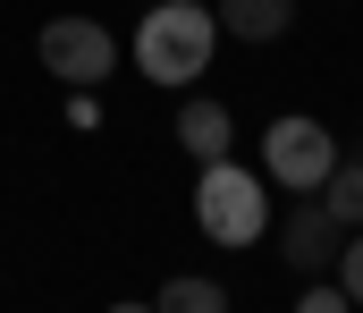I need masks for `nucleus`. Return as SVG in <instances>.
<instances>
[{
	"mask_svg": "<svg viewBox=\"0 0 363 313\" xmlns=\"http://www.w3.org/2000/svg\"><path fill=\"white\" fill-rule=\"evenodd\" d=\"M211 43H220V17L203 0H161L144 17V34H135V68L152 85H194L211 68Z\"/></svg>",
	"mask_w": 363,
	"mask_h": 313,
	"instance_id": "1",
	"label": "nucleus"
},
{
	"mask_svg": "<svg viewBox=\"0 0 363 313\" xmlns=\"http://www.w3.org/2000/svg\"><path fill=\"white\" fill-rule=\"evenodd\" d=\"M194 220H203L211 246H254V237L271 229V195H262L254 170H237V161H203V178H194Z\"/></svg>",
	"mask_w": 363,
	"mask_h": 313,
	"instance_id": "2",
	"label": "nucleus"
},
{
	"mask_svg": "<svg viewBox=\"0 0 363 313\" xmlns=\"http://www.w3.org/2000/svg\"><path fill=\"white\" fill-rule=\"evenodd\" d=\"M262 170H271L287 195H321V178L338 170V144H330L321 119H271V136H262Z\"/></svg>",
	"mask_w": 363,
	"mask_h": 313,
	"instance_id": "3",
	"label": "nucleus"
},
{
	"mask_svg": "<svg viewBox=\"0 0 363 313\" xmlns=\"http://www.w3.org/2000/svg\"><path fill=\"white\" fill-rule=\"evenodd\" d=\"M43 68L85 94V85H101V77L118 68V51H110V34H101L93 17H51V26H43Z\"/></svg>",
	"mask_w": 363,
	"mask_h": 313,
	"instance_id": "4",
	"label": "nucleus"
},
{
	"mask_svg": "<svg viewBox=\"0 0 363 313\" xmlns=\"http://www.w3.org/2000/svg\"><path fill=\"white\" fill-rule=\"evenodd\" d=\"M279 246H287V263H296V271H330V263H338V246H347V229L321 212V195H296L287 229H279Z\"/></svg>",
	"mask_w": 363,
	"mask_h": 313,
	"instance_id": "5",
	"label": "nucleus"
},
{
	"mask_svg": "<svg viewBox=\"0 0 363 313\" xmlns=\"http://www.w3.org/2000/svg\"><path fill=\"white\" fill-rule=\"evenodd\" d=\"M228 136H237V119H228V102L194 94V102L178 110V144L194 153V161H228Z\"/></svg>",
	"mask_w": 363,
	"mask_h": 313,
	"instance_id": "6",
	"label": "nucleus"
},
{
	"mask_svg": "<svg viewBox=\"0 0 363 313\" xmlns=\"http://www.w3.org/2000/svg\"><path fill=\"white\" fill-rule=\"evenodd\" d=\"M211 17H220L237 43H279V34L296 26V0H220Z\"/></svg>",
	"mask_w": 363,
	"mask_h": 313,
	"instance_id": "7",
	"label": "nucleus"
},
{
	"mask_svg": "<svg viewBox=\"0 0 363 313\" xmlns=\"http://www.w3.org/2000/svg\"><path fill=\"white\" fill-rule=\"evenodd\" d=\"M321 212H330L338 229H363V161H338V170L321 178Z\"/></svg>",
	"mask_w": 363,
	"mask_h": 313,
	"instance_id": "8",
	"label": "nucleus"
},
{
	"mask_svg": "<svg viewBox=\"0 0 363 313\" xmlns=\"http://www.w3.org/2000/svg\"><path fill=\"white\" fill-rule=\"evenodd\" d=\"M152 313H228V288L186 271V280H161V305H152Z\"/></svg>",
	"mask_w": 363,
	"mask_h": 313,
	"instance_id": "9",
	"label": "nucleus"
},
{
	"mask_svg": "<svg viewBox=\"0 0 363 313\" xmlns=\"http://www.w3.org/2000/svg\"><path fill=\"white\" fill-rule=\"evenodd\" d=\"M338 288H347V305H363V229H347V246H338Z\"/></svg>",
	"mask_w": 363,
	"mask_h": 313,
	"instance_id": "10",
	"label": "nucleus"
},
{
	"mask_svg": "<svg viewBox=\"0 0 363 313\" xmlns=\"http://www.w3.org/2000/svg\"><path fill=\"white\" fill-rule=\"evenodd\" d=\"M296 313H355V305H347V288H338V280H321V288H304V297H296Z\"/></svg>",
	"mask_w": 363,
	"mask_h": 313,
	"instance_id": "11",
	"label": "nucleus"
},
{
	"mask_svg": "<svg viewBox=\"0 0 363 313\" xmlns=\"http://www.w3.org/2000/svg\"><path fill=\"white\" fill-rule=\"evenodd\" d=\"M110 313H152V305H110Z\"/></svg>",
	"mask_w": 363,
	"mask_h": 313,
	"instance_id": "12",
	"label": "nucleus"
}]
</instances>
